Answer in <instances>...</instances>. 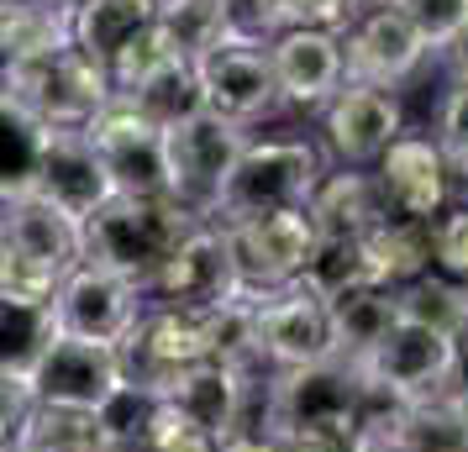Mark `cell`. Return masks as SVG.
Wrapping results in <instances>:
<instances>
[{"mask_svg": "<svg viewBox=\"0 0 468 452\" xmlns=\"http://www.w3.org/2000/svg\"><path fill=\"white\" fill-rule=\"evenodd\" d=\"M195 226L200 215L185 211L174 194H106L80 221V263L127 279L132 289H153L158 268Z\"/></svg>", "mask_w": 468, "mask_h": 452, "instance_id": "obj_1", "label": "cell"}, {"mask_svg": "<svg viewBox=\"0 0 468 452\" xmlns=\"http://www.w3.org/2000/svg\"><path fill=\"white\" fill-rule=\"evenodd\" d=\"M363 410H368V389L358 368L342 358L279 368L269 379V436H305L353 452L363 442Z\"/></svg>", "mask_w": 468, "mask_h": 452, "instance_id": "obj_2", "label": "cell"}, {"mask_svg": "<svg viewBox=\"0 0 468 452\" xmlns=\"http://www.w3.org/2000/svg\"><path fill=\"white\" fill-rule=\"evenodd\" d=\"M321 184V152L300 137H279V142H248L237 152L227 184L211 200V226H237L253 215L274 211H305Z\"/></svg>", "mask_w": 468, "mask_h": 452, "instance_id": "obj_3", "label": "cell"}, {"mask_svg": "<svg viewBox=\"0 0 468 452\" xmlns=\"http://www.w3.org/2000/svg\"><path fill=\"white\" fill-rule=\"evenodd\" d=\"M195 79H200V95H206V110L232 121V127H253L269 110H279V85H274V64H269V37H253V32H227L221 43L195 58Z\"/></svg>", "mask_w": 468, "mask_h": 452, "instance_id": "obj_4", "label": "cell"}, {"mask_svg": "<svg viewBox=\"0 0 468 452\" xmlns=\"http://www.w3.org/2000/svg\"><path fill=\"white\" fill-rule=\"evenodd\" d=\"M111 95H116L111 74L74 43L27 58L22 79H16V100L37 110L48 127H90L111 106Z\"/></svg>", "mask_w": 468, "mask_h": 452, "instance_id": "obj_5", "label": "cell"}, {"mask_svg": "<svg viewBox=\"0 0 468 452\" xmlns=\"http://www.w3.org/2000/svg\"><path fill=\"white\" fill-rule=\"evenodd\" d=\"M90 148L116 194H169V137L111 95V106L85 127Z\"/></svg>", "mask_w": 468, "mask_h": 452, "instance_id": "obj_6", "label": "cell"}, {"mask_svg": "<svg viewBox=\"0 0 468 452\" xmlns=\"http://www.w3.org/2000/svg\"><path fill=\"white\" fill-rule=\"evenodd\" d=\"M353 368H358L363 389H374L384 400H426V394H442L447 384L452 337L426 331L416 321H395Z\"/></svg>", "mask_w": 468, "mask_h": 452, "instance_id": "obj_7", "label": "cell"}, {"mask_svg": "<svg viewBox=\"0 0 468 452\" xmlns=\"http://www.w3.org/2000/svg\"><path fill=\"white\" fill-rule=\"evenodd\" d=\"M221 232L232 242L242 289H253V295L290 289L300 279L305 258H311V247H316V226H311L305 211L253 215V221H237V226H221Z\"/></svg>", "mask_w": 468, "mask_h": 452, "instance_id": "obj_8", "label": "cell"}, {"mask_svg": "<svg viewBox=\"0 0 468 452\" xmlns=\"http://www.w3.org/2000/svg\"><path fill=\"white\" fill-rule=\"evenodd\" d=\"M164 137H169V194L185 205V211H195L200 221H206L216 190L227 184L237 152L248 148V137H242V127L221 121V116H211V110H200L195 121L164 131Z\"/></svg>", "mask_w": 468, "mask_h": 452, "instance_id": "obj_9", "label": "cell"}, {"mask_svg": "<svg viewBox=\"0 0 468 452\" xmlns=\"http://www.w3.org/2000/svg\"><path fill=\"white\" fill-rule=\"evenodd\" d=\"M337 37H342V85L395 89L426 58L421 37L400 16V5H374V11L347 16V26H342Z\"/></svg>", "mask_w": 468, "mask_h": 452, "instance_id": "obj_10", "label": "cell"}, {"mask_svg": "<svg viewBox=\"0 0 468 452\" xmlns=\"http://www.w3.org/2000/svg\"><path fill=\"white\" fill-rule=\"evenodd\" d=\"M127 384L122 379V352L106 342H80V337H64L43 352V363L32 368L27 379V394L32 405H64V410H101Z\"/></svg>", "mask_w": 468, "mask_h": 452, "instance_id": "obj_11", "label": "cell"}, {"mask_svg": "<svg viewBox=\"0 0 468 452\" xmlns=\"http://www.w3.org/2000/svg\"><path fill=\"white\" fill-rule=\"evenodd\" d=\"M153 289L164 295L169 310H216L242 295V274H237L232 242L221 226L200 221L190 237L174 247V258L158 268Z\"/></svg>", "mask_w": 468, "mask_h": 452, "instance_id": "obj_12", "label": "cell"}, {"mask_svg": "<svg viewBox=\"0 0 468 452\" xmlns=\"http://www.w3.org/2000/svg\"><path fill=\"white\" fill-rule=\"evenodd\" d=\"M53 310H58V331L64 337H80V342H106L122 347L137 326V289L116 274H101V268H69L58 295H53Z\"/></svg>", "mask_w": 468, "mask_h": 452, "instance_id": "obj_13", "label": "cell"}, {"mask_svg": "<svg viewBox=\"0 0 468 452\" xmlns=\"http://www.w3.org/2000/svg\"><path fill=\"white\" fill-rule=\"evenodd\" d=\"M374 184H379L384 211L395 215V221H431L447 205V158L431 137L400 131L379 152Z\"/></svg>", "mask_w": 468, "mask_h": 452, "instance_id": "obj_14", "label": "cell"}, {"mask_svg": "<svg viewBox=\"0 0 468 452\" xmlns=\"http://www.w3.org/2000/svg\"><path fill=\"white\" fill-rule=\"evenodd\" d=\"M258 347L274 368H305L321 358H337L332 352V321H326V300L305 295L300 284L274 289V295H258Z\"/></svg>", "mask_w": 468, "mask_h": 452, "instance_id": "obj_15", "label": "cell"}, {"mask_svg": "<svg viewBox=\"0 0 468 452\" xmlns=\"http://www.w3.org/2000/svg\"><path fill=\"white\" fill-rule=\"evenodd\" d=\"M326 148L337 152L347 169L379 163V152L405 131L400 100L395 89H374V85H342L326 100Z\"/></svg>", "mask_w": 468, "mask_h": 452, "instance_id": "obj_16", "label": "cell"}, {"mask_svg": "<svg viewBox=\"0 0 468 452\" xmlns=\"http://www.w3.org/2000/svg\"><path fill=\"white\" fill-rule=\"evenodd\" d=\"M279 100L290 106H326L342 89V37L326 26H284L269 37Z\"/></svg>", "mask_w": 468, "mask_h": 452, "instance_id": "obj_17", "label": "cell"}, {"mask_svg": "<svg viewBox=\"0 0 468 452\" xmlns=\"http://www.w3.org/2000/svg\"><path fill=\"white\" fill-rule=\"evenodd\" d=\"M37 194L53 200L64 215L74 221H85L111 190L106 169H101V158L90 148L85 127H53L48 131V148H43V173H37Z\"/></svg>", "mask_w": 468, "mask_h": 452, "instance_id": "obj_18", "label": "cell"}, {"mask_svg": "<svg viewBox=\"0 0 468 452\" xmlns=\"http://www.w3.org/2000/svg\"><path fill=\"white\" fill-rule=\"evenodd\" d=\"M248 384L253 379H242L237 368L227 363H195V368H179L164 394L158 400H169L185 421L216 436V442H232L237 421H242V405H248Z\"/></svg>", "mask_w": 468, "mask_h": 452, "instance_id": "obj_19", "label": "cell"}, {"mask_svg": "<svg viewBox=\"0 0 468 452\" xmlns=\"http://www.w3.org/2000/svg\"><path fill=\"white\" fill-rule=\"evenodd\" d=\"M0 232H5V247H11V253L43 263V268H53V274L80 268V221L64 215L53 200H43V194L11 200Z\"/></svg>", "mask_w": 468, "mask_h": 452, "instance_id": "obj_20", "label": "cell"}, {"mask_svg": "<svg viewBox=\"0 0 468 452\" xmlns=\"http://www.w3.org/2000/svg\"><path fill=\"white\" fill-rule=\"evenodd\" d=\"M305 215H311L316 237H368V232H379L384 221H389L374 173H358V169L321 173Z\"/></svg>", "mask_w": 468, "mask_h": 452, "instance_id": "obj_21", "label": "cell"}, {"mask_svg": "<svg viewBox=\"0 0 468 452\" xmlns=\"http://www.w3.org/2000/svg\"><path fill=\"white\" fill-rule=\"evenodd\" d=\"M48 121L16 95H0V205L37 194L43 173V148H48Z\"/></svg>", "mask_w": 468, "mask_h": 452, "instance_id": "obj_22", "label": "cell"}, {"mask_svg": "<svg viewBox=\"0 0 468 452\" xmlns=\"http://www.w3.org/2000/svg\"><path fill=\"white\" fill-rule=\"evenodd\" d=\"M153 11H158V0H80V11L69 16V37L85 58H95L111 74L122 47L153 26Z\"/></svg>", "mask_w": 468, "mask_h": 452, "instance_id": "obj_23", "label": "cell"}, {"mask_svg": "<svg viewBox=\"0 0 468 452\" xmlns=\"http://www.w3.org/2000/svg\"><path fill=\"white\" fill-rule=\"evenodd\" d=\"M326 321H332V352H337L342 363H358L363 352L400 321V310H395V289H384V284L342 289L337 300H326Z\"/></svg>", "mask_w": 468, "mask_h": 452, "instance_id": "obj_24", "label": "cell"}, {"mask_svg": "<svg viewBox=\"0 0 468 452\" xmlns=\"http://www.w3.org/2000/svg\"><path fill=\"white\" fill-rule=\"evenodd\" d=\"M58 342V310L53 300H11L0 295V379L27 384L32 368L43 363V352Z\"/></svg>", "mask_w": 468, "mask_h": 452, "instance_id": "obj_25", "label": "cell"}, {"mask_svg": "<svg viewBox=\"0 0 468 452\" xmlns=\"http://www.w3.org/2000/svg\"><path fill=\"white\" fill-rule=\"evenodd\" d=\"M122 100H127L143 121H153L158 131L185 127V121H195V116L206 110L195 64H185V58H169L164 68H153L148 79H137L132 89H122Z\"/></svg>", "mask_w": 468, "mask_h": 452, "instance_id": "obj_26", "label": "cell"}, {"mask_svg": "<svg viewBox=\"0 0 468 452\" xmlns=\"http://www.w3.org/2000/svg\"><path fill=\"white\" fill-rule=\"evenodd\" d=\"M295 284L305 295H316V300H337L342 289L384 284V279H379V263H374L368 237H316V247H311V258H305Z\"/></svg>", "mask_w": 468, "mask_h": 452, "instance_id": "obj_27", "label": "cell"}, {"mask_svg": "<svg viewBox=\"0 0 468 452\" xmlns=\"http://www.w3.org/2000/svg\"><path fill=\"white\" fill-rule=\"evenodd\" d=\"M153 32L164 37L174 58L195 64L232 32V16H227V0H158Z\"/></svg>", "mask_w": 468, "mask_h": 452, "instance_id": "obj_28", "label": "cell"}, {"mask_svg": "<svg viewBox=\"0 0 468 452\" xmlns=\"http://www.w3.org/2000/svg\"><path fill=\"white\" fill-rule=\"evenodd\" d=\"M106 426L95 410H64V405H32L16 436V452H101Z\"/></svg>", "mask_w": 468, "mask_h": 452, "instance_id": "obj_29", "label": "cell"}, {"mask_svg": "<svg viewBox=\"0 0 468 452\" xmlns=\"http://www.w3.org/2000/svg\"><path fill=\"white\" fill-rule=\"evenodd\" d=\"M395 310H400V321L458 337V331H468V284H452L442 274H421L410 284H395Z\"/></svg>", "mask_w": 468, "mask_h": 452, "instance_id": "obj_30", "label": "cell"}, {"mask_svg": "<svg viewBox=\"0 0 468 452\" xmlns=\"http://www.w3.org/2000/svg\"><path fill=\"white\" fill-rule=\"evenodd\" d=\"M400 16L416 26L426 53H452L468 37V0H400Z\"/></svg>", "mask_w": 468, "mask_h": 452, "instance_id": "obj_31", "label": "cell"}, {"mask_svg": "<svg viewBox=\"0 0 468 452\" xmlns=\"http://www.w3.org/2000/svg\"><path fill=\"white\" fill-rule=\"evenodd\" d=\"M143 442H148V452H221V442L206 436L195 421H185L169 400H153V415H148V426H143Z\"/></svg>", "mask_w": 468, "mask_h": 452, "instance_id": "obj_32", "label": "cell"}, {"mask_svg": "<svg viewBox=\"0 0 468 452\" xmlns=\"http://www.w3.org/2000/svg\"><path fill=\"white\" fill-rule=\"evenodd\" d=\"M58 284H64V274H53V268H43V263H32V258H22V253L5 247V258H0V295L48 305L58 295Z\"/></svg>", "mask_w": 468, "mask_h": 452, "instance_id": "obj_33", "label": "cell"}, {"mask_svg": "<svg viewBox=\"0 0 468 452\" xmlns=\"http://www.w3.org/2000/svg\"><path fill=\"white\" fill-rule=\"evenodd\" d=\"M431 263L452 284H468V211L431 221Z\"/></svg>", "mask_w": 468, "mask_h": 452, "instance_id": "obj_34", "label": "cell"}, {"mask_svg": "<svg viewBox=\"0 0 468 452\" xmlns=\"http://www.w3.org/2000/svg\"><path fill=\"white\" fill-rule=\"evenodd\" d=\"M169 58H174V53L164 47V37H158L153 26H148V32H137V37H132V43L122 47V58L111 64V89L122 95V89H132L137 79H148L153 68H164Z\"/></svg>", "mask_w": 468, "mask_h": 452, "instance_id": "obj_35", "label": "cell"}, {"mask_svg": "<svg viewBox=\"0 0 468 452\" xmlns=\"http://www.w3.org/2000/svg\"><path fill=\"white\" fill-rule=\"evenodd\" d=\"M431 142L442 148L447 163L468 158V74H458L452 89L442 95V106H437V137Z\"/></svg>", "mask_w": 468, "mask_h": 452, "instance_id": "obj_36", "label": "cell"}, {"mask_svg": "<svg viewBox=\"0 0 468 452\" xmlns=\"http://www.w3.org/2000/svg\"><path fill=\"white\" fill-rule=\"evenodd\" d=\"M284 26H326L342 32L347 26V0H279Z\"/></svg>", "mask_w": 468, "mask_h": 452, "instance_id": "obj_37", "label": "cell"}, {"mask_svg": "<svg viewBox=\"0 0 468 452\" xmlns=\"http://www.w3.org/2000/svg\"><path fill=\"white\" fill-rule=\"evenodd\" d=\"M227 16L237 32H253V37H274L284 32V11L279 0H227Z\"/></svg>", "mask_w": 468, "mask_h": 452, "instance_id": "obj_38", "label": "cell"}, {"mask_svg": "<svg viewBox=\"0 0 468 452\" xmlns=\"http://www.w3.org/2000/svg\"><path fill=\"white\" fill-rule=\"evenodd\" d=\"M32 410V394L16 379H0V452H16V436H22V421Z\"/></svg>", "mask_w": 468, "mask_h": 452, "instance_id": "obj_39", "label": "cell"}, {"mask_svg": "<svg viewBox=\"0 0 468 452\" xmlns=\"http://www.w3.org/2000/svg\"><path fill=\"white\" fill-rule=\"evenodd\" d=\"M22 64H27V53L16 47V37H11V26H5V16H0V95H16Z\"/></svg>", "mask_w": 468, "mask_h": 452, "instance_id": "obj_40", "label": "cell"}, {"mask_svg": "<svg viewBox=\"0 0 468 452\" xmlns=\"http://www.w3.org/2000/svg\"><path fill=\"white\" fill-rule=\"evenodd\" d=\"M447 400H463L468 405V331L452 337V368H447V384H442Z\"/></svg>", "mask_w": 468, "mask_h": 452, "instance_id": "obj_41", "label": "cell"}, {"mask_svg": "<svg viewBox=\"0 0 468 452\" xmlns=\"http://www.w3.org/2000/svg\"><path fill=\"white\" fill-rule=\"evenodd\" d=\"M447 200H458V211H468V158L447 163Z\"/></svg>", "mask_w": 468, "mask_h": 452, "instance_id": "obj_42", "label": "cell"}, {"mask_svg": "<svg viewBox=\"0 0 468 452\" xmlns=\"http://www.w3.org/2000/svg\"><path fill=\"white\" fill-rule=\"evenodd\" d=\"M22 5H37V11H53V16H74L80 0H22Z\"/></svg>", "mask_w": 468, "mask_h": 452, "instance_id": "obj_43", "label": "cell"}, {"mask_svg": "<svg viewBox=\"0 0 468 452\" xmlns=\"http://www.w3.org/2000/svg\"><path fill=\"white\" fill-rule=\"evenodd\" d=\"M374 5H400V0H347V16H358V11H374Z\"/></svg>", "mask_w": 468, "mask_h": 452, "instance_id": "obj_44", "label": "cell"}, {"mask_svg": "<svg viewBox=\"0 0 468 452\" xmlns=\"http://www.w3.org/2000/svg\"><path fill=\"white\" fill-rule=\"evenodd\" d=\"M101 452H148V442H143V436H137V442H106Z\"/></svg>", "mask_w": 468, "mask_h": 452, "instance_id": "obj_45", "label": "cell"}, {"mask_svg": "<svg viewBox=\"0 0 468 452\" xmlns=\"http://www.w3.org/2000/svg\"><path fill=\"white\" fill-rule=\"evenodd\" d=\"M353 452H395V447H384V442H374V436H363V442H358Z\"/></svg>", "mask_w": 468, "mask_h": 452, "instance_id": "obj_46", "label": "cell"}, {"mask_svg": "<svg viewBox=\"0 0 468 452\" xmlns=\"http://www.w3.org/2000/svg\"><path fill=\"white\" fill-rule=\"evenodd\" d=\"M11 5H16V0H0V16H5V11H11Z\"/></svg>", "mask_w": 468, "mask_h": 452, "instance_id": "obj_47", "label": "cell"}, {"mask_svg": "<svg viewBox=\"0 0 468 452\" xmlns=\"http://www.w3.org/2000/svg\"><path fill=\"white\" fill-rule=\"evenodd\" d=\"M0 258H5V232H0Z\"/></svg>", "mask_w": 468, "mask_h": 452, "instance_id": "obj_48", "label": "cell"}]
</instances>
